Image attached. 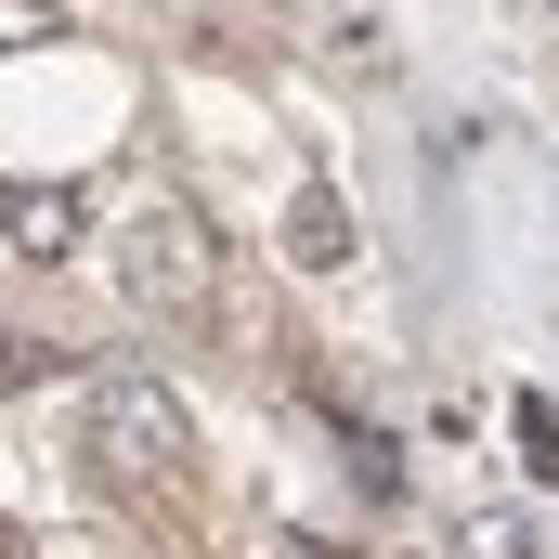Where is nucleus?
<instances>
[{"instance_id": "obj_3", "label": "nucleus", "mask_w": 559, "mask_h": 559, "mask_svg": "<svg viewBox=\"0 0 559 559\" xmlns=\"http://www.w3.org/2000/svg\"><path fill=\"white\" fill-rule=\"evenodd\" d=\"M79 235H92L79 182H0V248L13 261H79Z\"/></svg>"}, {"instance_id": "obj_7", "label": "nucleus", "mask_w": 559, "mask_h": 559, "mask_svg": "<svg viewBox=\"0 0 559 559\" xmlns=\"http://www.w3.org/2000/svg\"><path fill=\"white\" fill-rule=\"evenodd\" d=\"M455 559H534V521H495L481 508V521H455Z\"/></svg>"}, {"instance_id": "obj_6", "label": "nucleus", "mask_w": 559, "mask_h": 559, "mask_svg": "<svg viewBox=\"0 0 559 559\" xmlns=\"http://www.w3.org/2000/svg\"><path fill=\"white\" fill-rule=\"evenodd\" d=\"M79 352L66 338H0V391H39V378H66Z\"/></svg>"}, {"instance_id": "obj_9", "label": "nucleus", "mask_w": 559, "mask_h": 559, "mask_svg": "<svg viewBox=\"0 0 559 559\" xmlns=\"http://www.w3.org/2000/svg\"><path fill=\"white\" fill-rule=\"evenodd\" d=\"M274 559H338V547H325V534H286V547H274Z\"/></svg>"}, {"instance_id": "obj_1", "label": "nucleus", "mask_w": 559, "mask_h": 559, "mask_svg": "<svg viewBox=\"0 0 559 559\" xmlns=\"http://www.w3.org/2000/svg\"><path fill=\"white\" fill-rule=\"evenodd\" d=\"M79 455H92L118 495H182V481H195V417H182L156 378H92Z\"/></svg>"}, {"instance_id": "obj_4", "label": "nucleus", "mask_w": 559, "mask_h": 559, "mask_svg": "<svg viewBox=\"0 0 559 559\" xmlns=\"http://www.w3.org/2000/svg\"><path fill=\"white\" fill-rule=\"evenodd\" d=\"M286 274H352V209H338L325 169L286 182Z\"/></svg>"}, {"instance_id": "obj_5", "label": "nucleus", "mask_w": 559, "mask_h": 559, "mask_svg": "<svg viewBox=\"0 0 559 559\" xmlns=\"http://www.w3.org/2000/svg\"><path fill=\"white\" fill-rule=\"evenodd\" d=\"M508 429H521V468H534V481H559V417H547V391H521V404H508Z\"/></svg>"}, {"instance_id": "obj_2", "label": "nucleus", "mask_w": 559, "mask_h": 559, "mask_svg": "<svg viewBox=\"0 0 559 559\" xmlns=\"http://www.w3.org/2000/svg\"><path fill=\"white\" fill-rule=\"evenodd\" d=\"M209 274H222V261H209V222H195V209H143L131 235H118V299H131V312H195Z\"/></svg>"}, {"instance_id": "obj_8", "label": "nucleus", "mask_w": 559, "mask_h": 559, "mask_svg": "<svg viewBox=\"0 0 559 559\" xmlns=\"http://www.w3.org/2000/svg\"><path fill=\"white\" fill-rule=\"evenodd\" d=\"M52 39V0H0V52H39Z\"/></svg>"}]
</instances>
